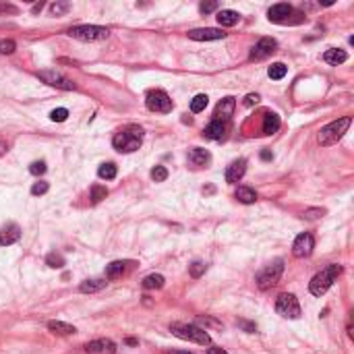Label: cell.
<instances>
[{"label": "cell", "instance_id": "obj_1", "mask_svg": "<svg viewBox=\"0 0 354 354\" xmlns=\"http://www.w3.org/2000/svg\"><path fill=\"white\" fill-rule=\"evenodd\" d=\"M143 143V128L139 126H126L122 131H118L112 139V145L120 153H133L141 147Z\"/></svg>", "mask_w": 354, "mask_h": 354}, {"label": "cell", "instance_id": "obj_2", "mask_svg": "<svg viewBox=\"0 0 354 354\" xmlns=\"http://www.w3.org/2000/svg\"><path fill=\"white\" fill-rule=\"evenodd\" d=\"M340 274H342V265H338V263H330L325 269H321L319 274H315L313 280L309 282L311 294L313 296H323L330 288H332V284L336 282V278Z\"/></svg>", "mask_w": 354, "mask_h": 354}, {"label": "cell", "instance_id": "obj_3", "mask_svg": "<svg viewBox=\"0 0 354 354\" xmlns=\"http://www.w3.org/2000/svg\"><path fill=\"white\" fill-rule=\"evenodd\" d=\"M350 124H352V118H350V116H344V118L334 120V122H330L328 126H323V128H321V133L317 135L319 145H323V147L336 145V143L344 137V133L350 128Z\"/></svg>", "mask_w": 354, "mask_h": 354}, {"label": "cell", "instance_id": "obj_4", "mask_svg": "<svg viewBox=\"0 0 354 354\" xmlns=\"http://www.w3.org/2000/svg\"><path fill=\"white\" fill-rule=\"evenodd\" d=\"M170 332L180 340H188V342H195L201 346L211 344L209 334L205 330H201L199 325H193V323H170Z\"/></svg>", "mask_w": 354, "mask_h": 354}, {"label": "cell", "instance_id": "obj_5", "mask_svg": "<svg viewBox=\"0 0 354 354\" xmlns=\"http://www.w3.org/2000/svg\"><path fill=\"white\" fill-rule=\"evenodd\" d=\"M282 274H284V261L282 259H276L274 263L265 265L259 274H257L255 282H257V286H259V290H269V288H274L280 282Z\"/></svg>", "mask_w": 354, "mask_h": 354}, {"label": "cell", "instance_id": "obj_6", "mask_svg": "<svg viewBox=\"0 0 354 354\" xmlns=\"http://www.w3.org/2000/svg\"><path fill=\"white\" fill-rule=\"evenodd\" d=\"M69 36L81 42H100L106 40L110 36V31L106 27H98V25H79V27H71Z\"/></svg>", "mask_w": 354, "mask_h": 354}, {"label": "cell", "instance_id": "obj_7", "mask_svg": "<svg viewBox=\"0 0 354 354\" xmlns=\"http://www.w3.org/2000/svg\"><path fill=\"white\" fill-rule=\"evenodd\" d=\"M276 311H278V315H282L286 319H298L301 317V305H298L296 296L294 294H288V292H284V294L278 296Z\"/></svg>", "mask_w": 354, "mask_h": 354}, {"label": "cell", "instance_id": "obj_8", "mask_svg": "<svg viewBox=\"0 0 354 354\" xmlns=\"http://www.w3.org/2000/svg\"><path fill=\"white\" fill-rule=\"evenodd\" d=\"M145 104H147V108L151 110V112H170L172 110V100H170V95L166 93V91H162V89H155V91H149L147 93V100H145Z\"/></svg>", "mask_w": 354, "mask_h": 354}, {"label": "cell", "instance_id": "obj_9", "mask_svg": "<svg viewBox=\"0 0 354 354\" xmlns=\"http://www.w3.org/2000/svg\"><path fill=\"white\" fill-rule=\"evenodd\" d=\"M315 249V238L311 232H303L296 236L294 244H292V255L296 257V259H305V257H309Z\"/></svg>", "mask_w": 354, "mask_h": 354}, {"label": "cell", "instance_id": "obj_10", "mask_svg": "<svg viewBox=\"0 0 354 354\" xmlns=\"http://www.w3.org/2000/svg\"><path fill=\"white\" fill-rule=\"evenodd\" d=\"M38 77H40L44 83H48V85H52V87H58V89H67V91L75 89V83H73L71 79H67L64 75H60V73H56V71H40Z\"/></svg>", "mask_w": 354, "mask_h": 354}, {"label": "cell", "instance_id": "obj_11", "mask_svg": "<svg viewBox=\"0 0 354 354\" xmlns=\"http://www.w3.org/2000/svg\"><path fill=\"white\" fill-rule=\"evenodd\" d=\"M276 48H278V42L276 40H271V38H263V40H259L255 46H253V50H251V58L253 60H263V58H267V56H271L274 52H276Z\"/></svg>", "mask_w": 354, "mask_h": 354}, {"label": "cell", "instance_id": "obj_12", "mask_svg": "<svg viewBox=\"0 0 354 354\" xmlns=\"http://www.w3.org/2000/svg\"><path fill=\"white\" fill-rule=\"evenodd\" d=\"M188 38L197 40V42H211V40H224L226 34H224L222 29H215V27H203V29L188 31Z\"/></svg>", "mask_w": 354, "mask_h": 354}, {"label": "cell", "instance_id": "obj_13", "mask_svg": "<svg viewBox=\"0 0 354 354\" xmlns=\"http://www.w3.org/2000/svg\"><path fill=\"white\" fill-rule=\"evenodd\" d=\"M228 128H230V124L228 122H222V120H211L207 126H205V131H203V135L207 137V139H213V141H222L224 137L228 135Z\"/></svg>", "mask_w": 354, "mask_h": 354}, {"label": "cell", "instance_id": "obj_14", "mask_svg": "<svg viewBox=\"0 0 354 354\" xmlns=\"http://www.w3.org/2000/svg\"><path fill=\"white\" fill-rule=\"evenodd\" d=\"M292 7L286 5V3H280V5H274L269 11H267V19L271 23H288V19H290L292 15Z\"/></svg>", "mask_w": 354, "mask_h": 354}, {"label": "cell", "instance_id": "obj_15", "mask_svg": "<svg viewBox=\"0 0 354 354\" xmlns=\"http://www.w3.org/2000/svg\"><path fill=\"white\" fill-rule=\"evenodd\" d=\"M85 350L89 354H116V344L112 340H106V338H100V340H91Z\"/></svg>", "mask_w": 354, "mask_h": 354}, {"label": "cell", "instance_id": "obj_16", "mask_svg": "<svg viewBox=\"0 0 354 354\" xmlns=\"http://www.w3.org/2000/svg\"><path fill=\"white\" fill-rule=\"evenodd\" d=\"M21 238V228L17 224H7V226L0 230V244L3 247H11Z\"/></svg>", "mask_w": 354, "mask_h": 354}, {"label": "cell", "instance_id": "obj_17", "mask_svg": "<svg viewBox=\"0 0 354 354\" xmlns=\"http://www.w3.org/2000/svg\"><path fill=\"white\" fill-rule=\"evenodd\" d=\"M234 106H236L234 98H224V100L217 104V108H215V120L228 122V120H230V116L234 114Z\"/></svg>", "mask_w": 354, "mask_h": 354}, {"label": "cell", "instance_id": "obj_18", "mask_svg": "<svg viewBox=\"0 0 354 354\" xmlns=\"http://www.w3.org/2000/svg\"><path fill=\"white\" fill-rule=\"evenodd\" d=\"M247 172V159H236L226 168V182H238Z\"/></svg>", "mask_w": 354, "mask_h": 354}, {"label": "cell", "instance_id": "obj_19", "mask_svg": "<svg viewBox=\"0 0 354 354\" xmlns=\"http://www.w3.org/2000/svg\"><path fill=\"white\" fill-rule=\"evenodd\" d=\"M209 159H211V155H209L207 149L193 147V149L188 151V164H193V166H205Z\"/></svg>", "mask_w": 354, "mask_h": 354}, {"label": "cell", "instance_id": "obj_20", "mask_svg": "<svg viewBox=\"0 0 354 354\" xmlns=\"http://www.w3.org/2000/svg\"><path fill=\"white\" fill-rule=\"evenodd\" d=\"M215 19H217V23H220L222 27H234V25L240 21V15H238L236 11L226 9V11H220Z\"/></svg>", "mask_w": 354, "mask_h": 354}, {"label": "cell", "instance_id": "obj_21", "mask_svg": "<svg viewBox=\"0 0 354 354\" xmlns=\"http://www.w3.org/2000/svg\"><path fill=\"white\" fill-rule=\"evenodd\" d=\"M323 60H325L328 64H334V67H338V64H342V62L348 60V54H346V50L332 48V50H328V52L323 54Z\"/></svg>", "mask_w": 354, "mask_h": 354}, {"label": "cell", "instance_id": "obj_22", "mask_svg": "<svg viewBox=\"0 0 354 354\" xmlns=\"http://www.w3.org/2000/svg\"><path fill=\"white\" fill-rule=\"evenodd\" d=\"M280 128V116L276 112H265V118H263V133L265 135H274L278 133Z\"/></svg>", "mask_w": 354, "mask_h": 354}, {"label": "cell", "instance_id": "obj_23", "mask_svg": "<svg viewBox=\"0 0 354 354\" xmlns=\"http://www.w3.org/2000/svg\"><path fill=\"white\" fill-rule=\"evenodd\" d=\"M164 276L162 274H149L147 278H143V288L145 290H159L164 286Z\"/></svg>", "mask_w": 354, "mask_h": 354}, {"label": "cell", "instance_id": "obj_24", "mask_svg": "<svg viewBox=\"0 0 354 354\" xmlns=\"http://www.w3.org/2000/svg\"><path fill=\"white\" fill-rule=\"evenodd\" d=\"M48 330L54 332V334H60V336H71V334L77 332L75 325H69V323H64V321H50Z\"/></svg>", "mask_w": 354, "mask_h": 354}, {"label": "cell", "instance_id": "obj_25", "mask_svg": "<svg viewBox=\"0 0 354 354\" xmlns=\"http://www.w3.org/2000/svg\"><path fill=\"white\" fill-rule=\"evenodd\" d=\"M106 284H108L106 280H85L79 290L83 294H91V292H98V290H102V288H106Z\"/></svg>", "mask_w": 354, "mask_h": 354}, {"label": "cell", "instance_id": "obj_26", "mask_svg": "<svg viewBox=\"0 0 354 354\" xmlns=\"http://www.w3.org/2000/svg\"><path fill=\"white\" fill-rule=\"evenodd\" d=\"M236 199H238L240 203L251 205V203L257 201V193H255L253 188H249V186H238V188H236Z\"/></svg>", "mask_w": 354, "mask_h": 354}, {"label": "cell", "instance_id": "obj_27", "mask_svg": "<svg viewBox=\"0 0 354 354\" xmlns=\"http://www.w3.org/2000/svg\"><path fill=\"white\" fill-rule=\"evenodd\" d=\"M124 269H126V263L124 261H112L110 265H106V278L108 280H114V278L122 276Z\"/></svg>", "mask_w": 354, "mask_h": 354}, {"label": "cell", "instance_id": "obj_28", "mask_svg": "<svg viewBox=\"0 0 354 354\" xmlns=\"http://www.w3.org/2000/svg\"><path fill=\"white\" fill-rule=\"evenodd\" d=\"M286 73H288V67H286V64H282V62H274L271 67L267 69V75H269V79H274V81L284 79Z\"/></svg>", "mask_w": 354, "mask_h": 354}, {"label": "cell", "instance_id": "obj_29", "mask_svg": "<svg viewBox=\"0 0 354 354\" xmlns=\"http://www.w3.org/2000/svg\"><path fill=\"white\" fill-rule=\"evenodd\" d=\"M207 102H209V98L205 93H199V95H195V98L190 100V112H203L205 108H207Z\"/></svg>", "mask_w": 354, "mask_h": 354}, {"label": "cell", "instance_id": "obj_30", "mask_svg": "<svg viewBox=\"0 0 354 354\" xmlns=\"http://www.w3.org/2000/svg\"><path fill=\"white\" fill-rule=\"evenodd\" d=\"M106 197H108V188L106 186H102V184H93L91 186V201L93 203H100Z\"/></svg>", "mask_w": 354, "mask_h": 354}, {"label": "cell", "instance_id": "obj_31", "mask_svg": "<svg viewBox=\"0 0 354 354\" xmlns=\"http://www.w3.org/2000/svg\"><path fill=\"white\" fill-rule=\"evenodd\" d=\"M98 174H100V178H104V180H112V178H116V166H114L112 162L102 164L100 170H98Z\"/></svg>", "mask_w": 354, "mask_h": 354}, {"label": "cell", "instance_id": "obj_32", "mask_svg": "<svg viewBox=\"0 0 354 354\" xmlns=\"http://www.w3.org/2000/svg\"><path fill=\"white\" fill-rule=\"evenodd\" d=\"M205 269H207V265H205L203 261H195V263L188 265V274H190L193 278H201V276L205 274Z\"/></svg>", "mask_w": 354, "mask_h": 354}, {"label": "cell", "instance_id": "obj_33", "mask_svg": "<svg viewBox=\"0 0 354 354\" xmlns=\"http://www.w3.org/2000/svg\"><path fill=\"white\" fill-rule=\"evenodd\" d=\"M151 178H153L155 182H164V180L168 178V170H166L164 166H155V168L151 170Z\"/></svg>", "mask_w": 354, "mask_h": 354}, {"label": "cell", "instance_id": "obj_34", "mask_svg": "<svg viewBox=\"0 0 354 354\" xmlns=\"http://www.w3.org/2000/svg\"><path fill=\"white\" fill-rule=\"evenodd\" d=\"M46 263H48L50 267H54V269H58V267H62V265H64V259H62V255H56V253H50V255L46 257Z\"/></svg>", "mask_w": 354, "mask_h": 354}, {"label": "cell", "instance_id": "obj_35", "mask_svg": "<svg viewBox=\"0 0 354 354\" xmlns=\"http://www.w3.org/2000/svg\"><path fill=\"white\" fill-rule=\"evenodd\" d=\"M67 116H69V110L67 108H56V110L50 112V118L54 122H64V120H67Z\"/></svg>", "mask_w": 354, "mask_h": 354}, {"label": "cell", "instance_id": "obj_36", "mask_svg": "<svg viewBox=\"0 0 354 354\" xmlns=\"http://www.w3.org/2000/svg\"><path fill=\"white\" fill-rule=\"evenodd\" d=\"M17 44L13 40H0V54H13Z\"/></svg>", "mask_w": 354, "mask_h": 354}, {"label": "cell", "instance_id": "obj_37", "mask_svg": "<svg viewBox=\"0 0 354 354\" xmlns=\"http://www.w3.org/2000/svg\"><path fill=\"white\" fill-rule=\"evenodd\" d=\"M48 188H50V184L48 182H44V180H40V182H36L34 186H31V195H44V193H48Z\"/></svg>", "mask_w": 354, "mask_h": 354}, {"label": "cell", "instance_id": "obj_38", "mask_svg": "<svg viewBox=\"0 0 354 354\" xmlns=\"http://www.w3.org/2000/svg\"><path fill=\"white\" fill-rule=\"evenodd\" d=\"M29 172L34 174V176H40V174L46 172V164H44V162H34V164L29 166Z\"/></svg>", "mask_w": 354, "mask_h": 354}, {"label": "cell", "instance_id": "obj_39", "mask_svg": "<svg viewBox=\"0 0 354 354\" xmlns=\"http://www.w3.org/2000/svg\"><path fill=\"white\" fill-rule=\"evenodd\" d=\"M69 9H71V5H67V3H64V5H52L50 7L52 15H62V13H67Z\"/></svg>", "mask_w": 354, "mask_h": 354}, {"label": "cell", "instance_id": "obj_40", "mask_svg": "<svg viewBox=\"0 0 354 354\" xmlns=\"http://www.w3.org/2000/svg\"><path fill=\"white\" fill-rule=\"evenodd\" d=\"M217 9V3H201L199 5V11L203 13V15H207V13H213Z\"/></svg>", "mask_w": 354, "mask_h": 354}, {"label": "cell", "instance_id": "obj_41", "mask_svg": "<svg viewBox=\"0 0 354 354\" xmlns=\"http://www.w3.org/2000/svg\"><path fill=\"white\" fill-rule=\"evenodd\" d=\"M259 100H261V98H259V93H249L247 98H244V106L251 108V106H255V104H259Z\"/></svg>", "mask_w": 354, "mask_h": 354}, {"label": "cell", "instance_id": "obj_42", "mask_svg": "<svg viewBox=\"0 0 354 354\" xmlns=\"http://www.w3.org/2000/svg\"><path fill=\"white\" fill-rule=\"evenodd\" d=\"M323 213H325L323 209H307V211H305V217H307V220H317V217H321Z\"/></svg>", "mask_w": 354, "mask_h": 354}, {"label": "cell", "instance_id": "obj_43", "mask_svg": "<svg viewBox=\"0 0 354 354\" xmlns=\"http://www.w3.org/2000/svg\"><path fill=\"white\" fill-rule=\"evenodd\" d=\"M197 323H199V325H213V328H222V323H217V321H213V319H209V317H199V319H197Z\"/></svg>", "mask_w": 354, "mask_h": 354}, {"label": "cell", "instance_id": "obj_44", "mask_svg": "<svg viewBox=\"0 0 354 354\" xmlns=\"http://www.w3.org/2000/svg\"><path fill=\"white\" fill-rule=\"evenodd\" d=\"M236 323H238L244 332H249V334H255V332H257V325H255V323H249V321H242V319H240V321H236Z\"/></svg>", "mask_w": 354, "mask_h": 354}, {"label": "cell", "instance_id": "obj_45", "mask_svg": "<svg viewBox=\"0 0 354 354\" xmlns=\"http://www.w3.org/2000/svg\"><path fill=\"white\" fill-rule=\"evenodd\" d=\"M207 354H228V352H226V350H222V348H217V346H213V348H209Z\"/></svg>", "mask_w": 354, "mask_h": 354}, {"label": "cell", "instance_id": "obj_46", "mask_svg": "<svg viewBox=\"0 0 354 354\" xmlns=\"http://www.w3.org/2000/svg\"><path fill=\"white\" fill-rule=\"evenodd\" d=\"M261 157H263V159H271V153H269V151H261Z\"/></svg>", "mask_w": 354, "mask_h": 354}, {"label": "cell", "instance_id": "obj_47", "mask_svg": "<svg viewBox=\"0 0 354 354\" xmlns=\"http://www.w3.org/2000/svg\"><path fill=\"white\" fill-rule=\"evenodd\" d=\"M168 354H193V352H180V350H170Z\"/></svg>", "mask_w": 354, "mask_h": 354}]
</instances>
